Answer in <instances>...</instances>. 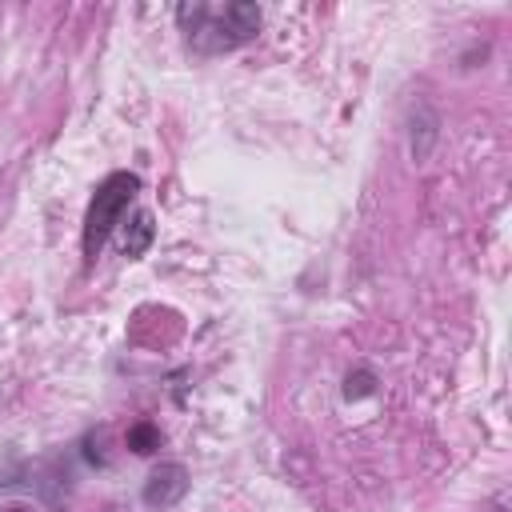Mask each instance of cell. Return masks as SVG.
Returning <instances> with one entry per match:
<instances>
[{
  "instance_id": "6da1fadb",
  "label": "cell",
  "mask_w": 512,
  "mask_h": 512,
  "mask_svg": "<svg viewBox=\"0 0 512 512\" xmlns=\"http://www.w3.org/2000/svg\"><path fill=\"white\" fill-rule=\"evenodd\" d=\"M176 20L188 32V48L192 52L220 56V52H232V48L248 44L260 32L264 12L252 0H232L224 8H212L204 0H192V4H176Z\"/></svg>"
},
{
  "instance_id": "7a4b0ae2",
  "label": "cell",
  "mask_w": 512,
  "mask_h": 512,
  "mask_svg": "<svg viewBox=\"0 0 512 512\" xmlns=\"http://www.w3.org/2000/svg\"><path fill=\"white\" fill-rule=\"evenodd\" d=\"M140 192V176L136 172H108L92 200H88V212H84V232H80V248H84V260H96L100 248L108 244V236L120 228L128 204L136 200Z\"/></svg>"
},
{
  "instance_id": "3957f363",
  "label": "cell",
  "mask_w": 512,
  "mask_h": 512,
  "mask_svg": "<svg viewBox=\"0 0 512 512\" xmlns=\"http://www.w3.org/2000/svg\"><path fill=\"white\" fill-rule=\"evenodd\" d=\"M188 492V468L176 460H164L152 468V476L144 480V504L148 508H172L180 504Z\"/></svg>"
},
{
  "instance_id": "277c9868",
  "label": "cell",
  "mask_w": 512,
  "mask_h": 512,
  "mask_svg": "<svg viewBox=\"0 0 512 512\" xmlns=\"http://www.w3.org/2000/svg\"><path fill=\"white\" fill-rule=\"evenodd\" d=\"M152 240H156V220H152L148 208H136L128 220H120V252H124L128 260L144 256V252L152 248Z\"/></svg>"
},
{
  "instance_id": "5b68a950",
  "label": "cell",
  "mask_w": 512,
  "mask_h": 512,
  "mask_svg": "<svg viewBox=\"0 0 512 512\" xmlns=\"http://www.w3.org/2000/svg\"><path fill=\"white\" fill-rule=\"evenodd\" d=\"M436 136H440V116H436L428 104H420V108H416V116H412V124H408V152H412V160H416V164H424V160H428V152H432Z\"/></svg>"
},
{
  "instance_id": "8992f818",
  "label": "cell",
  "mask_w": 512,
  "mask_h": 512,
  "mask_svg": "<svg viewBox=\"0 0 512 512\" xmlns=\"http://www.w3.org/2000/svg\"><path fill=\"white\" fill-rule=\"evenodd\" d=\"M160 424H152V420H140V424H132L128 428V448L136 452V456H152L156 448H160Z\"/></svg>"
},
{
  "instance_id": "52a82bcc",
  "label": "cell",
  "mask_w": 512,
  "mask_h": 512,
  "mask_svg": "<svg viewBox=\"0 0 512 512\" xmlns=\"http://www.w3.org/2000/svg\"><path fill=\"white\" fill-rule=\"evenodd\" d=\"M376 392V372L372 368H356L344 376V400H364Z\"/></svg>"
},
{
  "instance_id": "ba28073f",
  "label": "cell",
  "mask_w": 512,
  "mask_h": 512,
  "mask_svg": "<svg viewBox=\"0 0 512 512\" xmlns=\"http://www.w3.org/2000/svg\"><path fill=\"white\" fill-rule=\"evenodd\" d=\"M8 512H28V508H8Z\"/></svg>"
}]
</instances>
